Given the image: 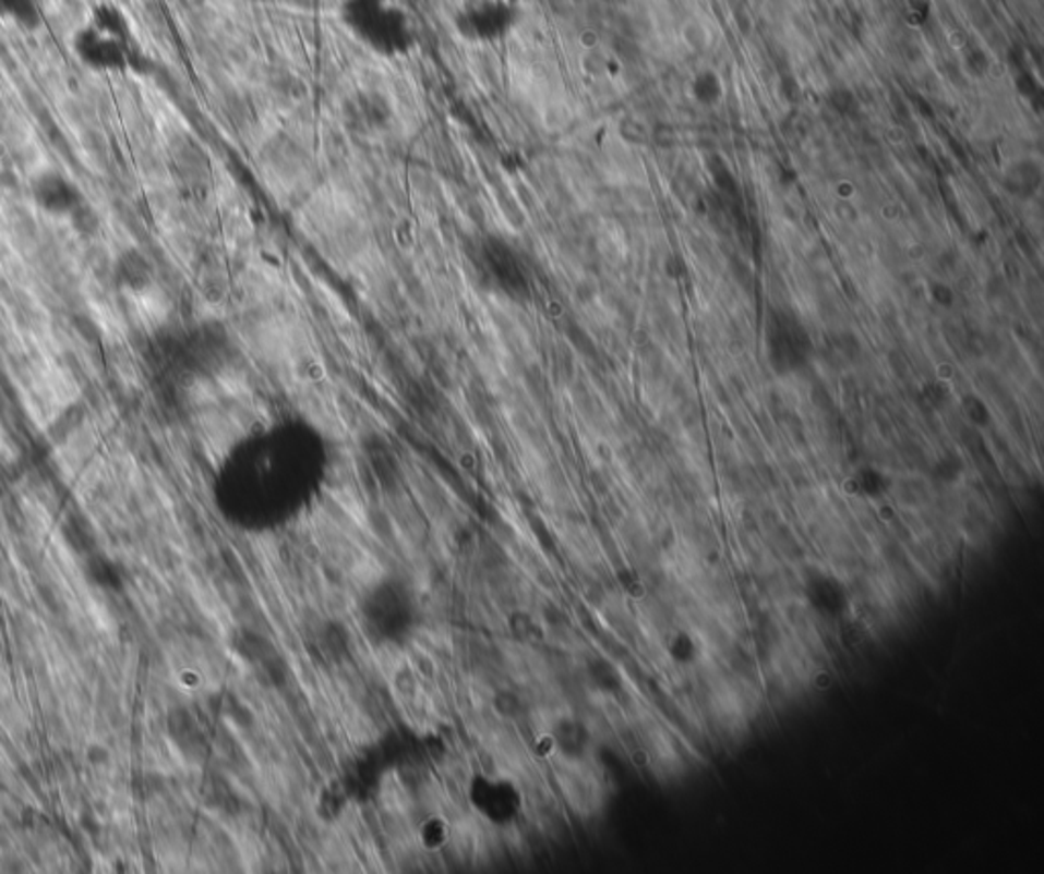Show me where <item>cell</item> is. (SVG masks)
I'll list each match as a JSON object with an SVG mask.
<instances>
[{
  "mask_svg": "<svg viewBox=\"0 0 1044 874\" xmlns=\"http://www.w3.org/2000/svg\"><path fill=\"white\" fill-rule=\"evenodd\" d=\"M74 53L96 72H123L133 63V37L125 16L110 4H100L93 21L74 33Z\"/></svg>",
  "mask_w": 1044,
  "mask_h": 874,
  "instance_id": "1",
  "label": "cell"
},
{
  "mask_svg": "<svg viewBox=\"0 0 1044 874\" xmlns=\"http://www.w3.org/2000/svg\"><path fill=\"white\" fill-rule=\"evenodd\" d=\"M476 269L483 283L506 296H520L529 288L527 269L515 257V251L502 243H483Z\"/></svg>",
  "mask_w": 1044,
  "mask_h": 874,
  "instance_id": "2",
  "label": "cell"
},
{
  "mask_svg": "<svg viewBox=\"0 0 1044 874\" xmlns=\"http://www.w3.org/2000/svg\"><path fill=\"white\" fill-rule=\"evenodd\" d=\"M33 198L51 215H76L82 206L79 187L58 172L41 173L33 182Z\"/></svg>",
  "mask_w": 1044,
  "mask_h": 874,
  "instance_id": "3",
  "label": "cell"
},
{
  "mask_svg": "<svg viewBox=\"0 0 1044 874\" xmlns=\"http://www.w3.org/2000/svg\"><path fill=\"white\" fill-rule=\"evenodd\" d=\"M961 408L965 410L967 418L975 424H987L989 422V410L983 404L982 398L967 393L961 402Z\"/></svg>",
  "mask_w": 1044,
  "mask_h": 874,
  "instance_id": "4",
  "label": "cell"
},
{
  "mask_svg": "<svg viewBox=\"0 0 1044 874\" xmlns=\"http://www.w3.org/2000/svg\"><path fill=\"white\" fill-rule=\"evenodd\" d=\"M961 473H963V465L957 457H947V459L938 461V465H936V475L947 484L957 482L961 477Z\"/></svg>",
  "mask_w": 1044,
  "mask_h": 874,
  "instance_id": "5",
  "label": "cell"
},
{
  "mask_svg": "<svg viewBox=\"0 0 1044 874\" xmlns=\"http://www.w3.org/2000/svg\"><path fill=\"white\" fill-rule=\"evenodd\" d=\"M835 347L841 351L847 360H855V357H859V353H861V341H859L853 332L835 335Z\"/></svg>",
  "mask_w": 1044,
  "mask_h": 874,
  "instance_id": "6",
  "label": "cell"
},
{
  "mask_svg": "<svg viewBox=\"0 0 1044 874\" xmlns=\"http://www.w3.org/2000/svg\"><path fill=\"white\" fill-rule=\"evenodd\" d=\"M928 288H931L928 292H931V298H933L935 304H938L940 308H951L952 304H955V292H952L947 283L933 281Z\"/></svg>",
  "mask_w": 1044,
  "mask_h": 874,
  "instance_id": "7",
  "label": "cell"
},
{
  "mask_svg": "<svg viewBox=\"0 0 1044 874\" xmlns=\"http://www.w3.org/2000/svg\"><path fill=\"white\" fill-rule=\"evenodd\" d=\"M924 398L928 400L931 406H945V402L949 400V390L943 381H933V384L924 386Z\"/></svg>",
  "mask_w": 1044,
  "mask_h": 874,
  "instance_id": "8",
  "label": "cell"
},
{
  "mask_svg": "<svg viewBox=\"0 0 1044 874\" xmlns=\"http://www.w3.org/2000/svg\"><path fill=\"white\" fill-rule=\"evenodd\" d=\"M684 271H686V266H684L677 257H670V259H668V276H671V278H680Z\"/></svg>",
  "mask_w": 1044,
  "mask_h": 874,
  "instance_id": "9",
  "label": "cell"
}]
</instances>
